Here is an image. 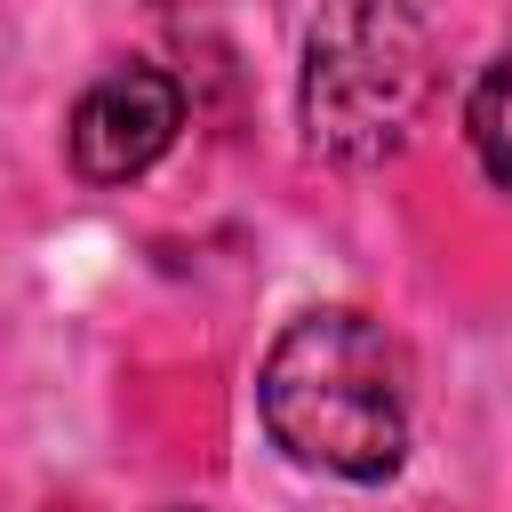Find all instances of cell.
I'll use <instances>...</instances> for the list:
<instances>
[{
  "mask_svg": "<svg viewBox=\"0 0 512 512\" xmlns=\"http://www.w3.org/2000/svg\"><path fill=\"white\" fill-rule=\"evenodd\" d=\"M256 408L296 464L336 480H392L408 456V360L352 304H320L272 336Z\"/></svg>",
  "mask_w": 512,
  "mask_h": 512,
  "instance_id": "6da1fadb",
  "label": "cell"
},
{
  "mask_svg": "<svg viewBox=\"0 0 512 512\" xmlns=\"http://www.w3.org/2000/svg\"><path fill=\"white\" fill-rule=\"evenodd\" d=\"M432 96V32L408 0H320L304 32V144L368 168L408 144Z\"/></svg>",
  "mask_w": 512,
  "mask_h": 512,
  "instance_id": "7a4b0ae2",
  "label": "cell"
},
{
  "mask_svg": "<svg viewBox=\"0 0 512 512\" xmlns=\"http://www.w3.org/2000/svg\"><path fill=\"white\" fill-rule=\"evenodd\" d=\"M176 128H184V88L160 64H120L72 104L64 144L88 184H128L176 144Z\"/></svg>",
  "mask_w": 512,
  "mask_h": 512,
  "instance_id": "3957f363",
  "label": "cell"
},
{
  "mask_svg": "<svg viewBox=\"0 0 512 512\" xmlns=\"http://www.w3.org/2000/svg\"><path fill=\"white\" fill-rule=\"evenodd\" d=\"M464 136H472V152H480V168H488V184L496 192H512V48L472 80V104H464Z\"/></svg>",
  "mask_w": 512,
  "mask_h": 512,
  "instance_id": "277c9868",
  "label": "cell"
}]
</instances>
